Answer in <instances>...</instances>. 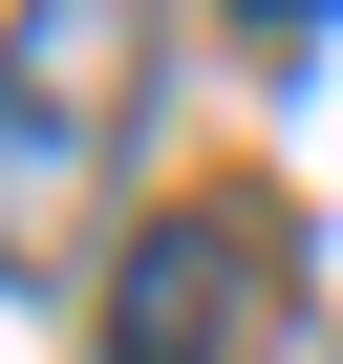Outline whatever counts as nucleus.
Here are the masks:
<instances>
[{"instance_id": "obj_1", "label": "nucleus", "mask_w": 343, "mask_h": 364, "mask_svg": "<svg viewBox=\"0 0 343 364\" xmlns=\"http://www.w3.org/2000/svg\"><path fill=\"white\" fill-rule=\"evenodd\" d=\"M129 86H150V22H22L0 43V279L65 257V193L129 129Z\"/></svg>"}, {"instance_id": "obj_2", "label": "nucleus", "mask_w": 343, "mask_h": 364, "mask_svg": "<svg viewBox=\"0 0 343 364\" xmlns=\"http://www.w3.org/2000/svg\"><path fill=\"white\" fill-rule=\"evenodd\" d=\"M258 321H279V215L258 193H172L107 257V364H236Z\"/></svg>"}]
</instances>
